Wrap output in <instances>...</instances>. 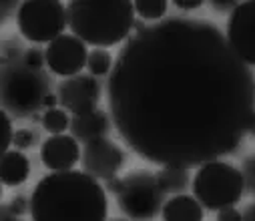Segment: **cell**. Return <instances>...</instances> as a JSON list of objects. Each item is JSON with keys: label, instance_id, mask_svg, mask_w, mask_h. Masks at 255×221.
Wrapping results in <instances>:
<instances>
[{"label": "cell", "instance_id": "484cf974", "mask_svg": "<svg viewBox=\"0 0 255 221\" xmlns=\"http://www.w3.org/2000/svg\"><path fill=\"white\" fill-rule=\"evenodd\" d=\"M211 8H215L217 12H233L237 6H239V2L237 0H211Z\"/></svg>", "mask_w": 255, "mask_h": 221}, {"label": "cell", "instance_id": "83f0119b", "mask_svg": "<svg viewBox=\"0 0 255 221\" xmlns=\"http://www.w3.org/2000/svg\"><path fill=\"white\" fill-rule=\"evenodd\" d=\"M105 185H107V191H109V193H113V195H117V193L121 191V185H123V179H121V177H113V179H109V181H105Z\"/></svg>", "mask_w": 255, "mask_h": 221}, {"label": "cell", "instance_id": "603a6c76", "mask_svg": "<svg viewBox=\"0 0 255 221\" xmlns=\"http://www.w3.org/2000/svg\"><path fill=\"white\" fill-rule=\"evenodd\" d=\"M6 207L10 209L12 215H16V217H24V215L30 213V209H32V201H30L26 195H16V197H12V199L6 203Z\"/></svg>", "mask_w": 255, "mask_h": 221}, {"label": "cell", "instance_id": "52a82bcc", "mask_svg": "<svg viewBox=\"0 0 255 221\" xmlns=\"http://www.w3.org/2000/svg\"><path fill=\"white\" fill-rule=\"evenodd\" d=\"M119 209L135 221L155 219L165 205V193L159 187L157 175L145 169H135L123 177L121 191L117 193Z\"/></svg>", "mask_w": 255, "mask_h": 221}, {"label": "cell", "instance_id": "6da1fadb", "mask_svg": "<svg viewBox=\"0 0 255 221\" xmlns=\"http://www.w3.org/2000/svg\"><path fill=\"white\" fill-rule=\"evenodd\" d=\"M107 101L119 137L159 167L197 169L241 145L255 117V75L211 20L169 16L133 32Z\"/></svg>", "mask_w": 255, "mask_h": 221}, {"label": "cell", "instance_id": "7c38bea8", "mask_svg": "<svg viewBox=\"0 0 255 221\" xmlns=\"http://www.w3.org/2000/svg\"><path fill=\"white\" fill-rule=\"evenodd\" d=\"M83 149L73 135H50L40 145V161L52 173L73 171L81 163Z\"/></svg>", "mask_w": 255, "mask_h": 221}, {"label": "cell", "instance_id": "ac0fdd59", "mask_svg": "<svg viewBox=\"0 0 255 221\" xmlns=\"http://www.w3.org/2000/svg\"><path fill=\"white\" fill-rule=\"evenodd\" d=\"M87 68H89V75L93 77H107L115 68V56L107 48H93L89 52Z\"/></svg>", "mask_w": 255, "mask_h": 221}, {"label": "cell", "instance_id": "30bf717a", "mask_svg": "<svg viewBox=\"0 0 255 221\" xmlns=\"http://www.w3.org/2000/svg\"><path fill=\"white\" fill-rule=\"evenodd\" d=\"M125 163H127V153L109 137L83 145V157H81L83 171L99 181H109L117 177V173L125 167Z\"/></svg>", "mask_w": 255, "mask_h": 221}, {"label": "cell", "instance_id": "3957f363", "mask_svg": "<svg viewBox=\"0 0 255 221\" xmlns=\"http://www.w3.org/2000/svg\"><path fill=\"white\" fill-rule=\"evenodd\" d=\"M67 10L73 34L95 48H109L133 36L137 12L135 2L129 0H71Z\"/></svg>", "mask_w": 255, "mask_h": 221}, {"label": "cell", "instance_id": "f1b7e54d", "mask_svg": "<svg viewBox=\"0 0 255 221\" xmlns=\"http://www.w3.org/2000/svg\"><path fill=\"white\" fill-rule=\"evenodd\" d=\"M10 8L12 10H18L20 4H16V2H2V22H6L10 14H14V12H10Z\"/></svg>", "mask_w": 255, "mask_h": 221}, {"label": "cell", "instance_id": "277c9868", "mask_svg": "<svg viewBox=\"0 0 255 221\" xmlns=\"http://www.w3.org/2000/svg\"><path fill=\"white\" fill-rule=\"evenodd\" d=\"M50 95V81L42 70H32L20 62L2 66V111L16 119L32 117Z\"/></svg>", "mask_w": 255, "mask_h": 221}, {"label": "cell", "instance_id": "d4e9b609", "mask_svg": "<svg viewBox=\"0 0 255 221\" xmlns=\"http://www.w3.org/2000/svg\"><path fill=\"white\" fill-rule=\"evenodd\" d=\"M217 221H243V213L235 207H225L217 211Z\"/></svg>", "mask_w": 255, "mask_h": 221}, {"label": "cell", "instance_id": "1f68e13d", "mask_svg": "<svg viewBox=\"0 0 255 221\" xmlns=\"http://www.w3.org/2000/svg\"><path fill=\"white\" fill-rule=\"evenodd\" d=\"M249 135L255 137V117H253V121H251V125H249Z\"/></svg>", "mask_w": 255, "mask_h": 221}, {"label": "cell", "instance_id": "d6986e66", "mask_svg": "<svg viewBox=\"0 0 255 221\" xmlns=\"http://www.w3.org/2000/svg\"><path fill=\"white\" fill-rule=\"evenodd\" d=\"M169 2L165 0H137L135 2V12L137 16H141V20H149V22H161L165 20Z\"/></svg>", "mask_w": 255, "mask_h": 221}, {"label": "cell", "instance_id": "5bb4252c", "mask_svg": "<svg viewBox=\"0 0 255 221\" xmlns=\"http://www.w3.org/2000/svg\"><path fill=\"white\" fill-rule=\"evenodd\" d=\"M163 221H203V205L193 195H173L161 211Z\"/></svg>", "mask_w": 255, "mask_h": 221}, {"label": "cell", "instance_id": "4dcf8cb0", "mask_svg": "<svg viewBox=\"0 0 255 221\" xmlns=\"http://www.w3.org/2000/svg\"><path fill=\"white\" fill-rule=\"evenodd\" d=\"M0 221H22V219L16 217V215H12L10 209L6 205H2V217H0Z\"/></svg>", "mask_w": 255, "mask_h": 221}, {"label": "cell", "instance_id": "cb8c5ba5", "mask_svg": "<svg viewBox=\"0 0 255 221\" xmlns=\"http://www.w3.org/2000/svg\"><path fill=\"white\" fill-rule=\"evenodd\" d=\"M14 139V131H12V119L6 111H2V153L10 151V145Z\"/></svg>", "mask_w": 255, "mask_h": 221}, {"label": "cell", "instance_id": "5b68a950", "mask_svg": "<svg viewBox=\"0 0 255 221\" xmlns=\"http://www.w3.org/2000/svg\"><path fill=\"white\" fill-rule=\"evenodd\" d=\"M191 189L203 209L221 211L225 207L237 205V201L245 193V183L241 169L217 159L197 167Z\"/></svg>", "mask_w": 255, "mask_h": 221}, {"label": "cell", "instance_id": "8992f818", "mask_svg": "<svg viewBox=\"0 0 255 221\" xmlns=\"http://www.w3.org/2000/svg\"><path fill=\"white\" fill-rule=\"evenodd\" d=\"M16 26L28 42L50 44L69 26L67 4L58 0H26L16 12Z\"/></svg>", "mask_w": 255, "mask_h": 221}, {"label": "cell", "instance_id": "4316f807", "mask_svg": "<svg viewBox=\"0 0 255 221\" xmlns=\"http://www.w3.org/2000/svg\"><path fill=\"white\" fill-rule=\"evenodd\" d=\"M173 6L175 8H179V10H195V8H201L203 6V2L201 0H175L173 2Z\"/></svg>", "mask_w": 255, "mask_h": 221}, {"label": "cell", "instance_id": "7402d4cb", "mask_svg": "<svg viewBox=\"0 0 255 221\" xmlns=\"http://www.w3.org/2000/svg\"><path fill=\"white\" fill-rule=\"evenodd\" d=\"M22 64L32 70H42V66L46 64V54L40 48H28L22 52Z\"/></svg>", "mask_w": 255, "mask_h": 221}, {"label": "cell", "instance_id": "2e32d148", "mask_svg": "<svg viewBox=\"0 0 255 221\" xmlns=\"http://www.w3.org/2000/svg\"><path fill=\"white\" fill-rule=\"evenodd\" d=\"M189 171L191 169H183V167H161L157 171V181L163 193H171V195L185 193L189 185H193V177H191Z\"/></svg>", "mask_w": 255, "mask_h": 221}, {"label": "cell", "instance_id": "ba28073f", "mask_svg": "<svg viewBox=\"0 0 255 221\" xmlns=\"http://www.w3.org/2000/svg\"><path fill=\"white\" fill-rule=\"evenodd\" d=\"M58 105L73 117L87 115L99 109L101 103V83L93 75H77L62 79L56 85Z\"/></svg>", "mask_w": 255, "mask_h": 221}, {"label": "cell", "instance_id": "d6a6232c", "mask_svg": "<svg viewBox=\"0 0 255 221\" xmlns=\"http://www.w3.org/2000/svg\"><path fill=\"white\" fill-rule=\"evenodd\" d=\"M109 221H127V219H121V217H115V219H109Z\"/></svg>", "mask_w": 255, "mask_h": 221}, {"label": "cell", "instance_id": "44dd1931", "mask_svg": "<svg viewBox=\"0 0 255 221\" xmlns=\"http://www.w3.org/2000/svg\"><path fill=\"white\" fill-rule=\"evenodd\" d=\"M241 175H243L245 191L255 197V153L249 155V157L241 163Z\"/></svg>", "mask_w": 255, "mask_h": 221}, {"label": "cell", "instance_id": "e0dca14e", "mask_svg": "<svg viewBox=\"0 0 255 221\" xmlns=\"http://www.w3.org/2000/svg\"><path fill=\"white\" fill-rule=\"evenodd\" d=\"M71 119L69 113L60 107H54V109H46L40 117V123H42V129L50 135H65L67 129H71Z\"/></svg>", "mask_w": 255, "mask_h": 221}, {"label": "cell", "instance_id": "7a4b0ae2", "mask_svg": "<svg viewBox=\"0 0 255 221\" xmlns=\"http://www.w3.org/2000/svg\"><path fill=\"white\" fill-rule=\"evenodd\" d=\"M32 221H107V189L85 171L44 175L30 195Z\"/></svg>", "mask_w": 255, "mask_h": 221}, {"label": "cell", "instance_id": "9a60e30c", "mask_svg": "<svg viewBox=\"0 0 255 221\" xmlns=\"http://www.w3.org/2000/svg\"><path fill=\"white\" fill-rule=\"evenodd\" d=\"M0 177H2V183L6 187H18L26 183V179L30 177L28 157L18 149L2 153V157H0Z\"/></svg>", "mask_w": 255, "mask_h": 221}, {"label": "cell", "instance_id": "4fadbf2b", "mask_svg": "<svg viewBox=\"0 0 255 221\" xmlns=\"http://www.w3.org/2000/svg\"><path fill=\"white\" fill-rule=\"evenodd\" d=\"M113 119H111V113L107 111H93V113H87V115H79V117H73L71 119V135L87 145L91 141H97V139H105L111 129H113Z\"/></svg>", "mask_w": 255, "mask_h": 221}, {"label": "cell", "instance_id": "f546056e", "mask_svg": "<svg viewBox=\"0 0 255 221\" xmlns=\"http://www.w3.org/2000/svg\"><path fill=\"white\" fill-rule=\"evenodd\" d=\"M241 213H243V221H255V201L245 205V209Z\"/></svg>", "mask_w": 255, "mask_h": 221}, {"label": "cell", "instance_id": "9c48e42d", "mask_svg": "<svg viewBox=\"0 0 255 221\" xmlns=\"http://www.w3.org/2000/svg\"><path fill=\"white\" fill-rule=\"evenodd\" d=\"M225 36L235 54L249 66H255V0H245L229 14Z\"/></svg>", "mask_w": 255, "mask_h": 221}, {"label": "cell", "instance_id": "8fae6325", "mask_svg": "<svg viewBox=\"0 0 255 221\" xmlns=\"http://www.w3.org/2000/svg\"><path fill=\"white\" fill-rule=\"evenodd\" d=\"M46 66L52 75L58 77H77L87 66L89 50L87 44L75 36V34H62L56 40H52L46 50Z\"/></svg>", "mask_w": 255, "mask_h": 221}, {"label": "cell", "instance_id": "ffe728a7", "mask_svg": "<svg viewBox=\"0 0 255 221\" xmlns=\"http://www.w3.org/2000/svg\"><path fill=\"white\" fill-rule=\"evenodd\" d=\"M38 143V135L28 129V127H22L18 131H14V139H12V145L16 147L18 151H24V149H32V147Z\"/></svg>", "mask_w": 255, "mask_h": 221}]
</instances>
